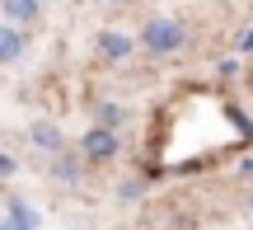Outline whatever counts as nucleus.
Segmentation results:
<instances>
[{
  "instance_id": "f257e3e1",
  "label": "nucleus",
  "mask_w": 253,
  "mask_h": 230,
  "mask_svg": "<svg viewBox=\"0 0 253 230\" xmlns=\"http://www.w3.org/2000/svg\"><path fill=\"white\" fill-rule=\"evenodd\" d=\"M183 38H188V33H183L178 19H150V24L141 28V43L150 47V52H160V56H164V52H178Z\"/></svg>"
},
{
  "instance_id": "f03ea898",
  "label": "nucleus",
  "mask_w": 253,
  "mask_h": 230,
  "mask_svg": "<svg viewBox=\"0 0 253 230\" xmlns=\"http://www.w3.org/2000/svg\"><path fill=\"white\" fill-rule=\"evenodd\" d=\"M84 155H89V160H113V155H118V137L103 132V127H89V132H84Z\"/></svg>"
},
{
  "instance_id": "7ed1b4c3",
  "label": "nucleus",
  "mask_w": 253,
  "mask_h": 230,
  "mask_svg": "<svg viewBox=\"0 0 253 230\" xmlns=\"http://www.w3.org/2000/svg\"><path fill=\"white\" fill-rule=\"evenodd\" d=\"M94 47H99V56H108V61H122V56H131V38H126V33H113V28H103Z\"/></svg>"
},
{
  "instance_id": "20e7f679",
  "label": "nucleus",
  "mask_w": 253,
  "mask_h": 230,
  "mask_svg": "<svg viewBox=\"0 0 253 230\" xmlns=\"http://www.w3.org/2000/svg\"><path fill=\"white\" fill-rule=\"evenodd\" d=\"M28 141H33L38 150H61V127L47 122V118H38L33 127H28Z\"/></svg>"
},
{
  "instance_id": "39448f33",
  "label": "nucleus",
  "mask_w": 253,
  "mask_h": 230,
  "mask_svg": "<svg viewBox=\"0 0 253 230\" xmlns=\"http://www.w3.org/2000/svg\"><path fill=\"white\" fill-rule=\"evenodd\" d=\"M0 9H5V24L19 28V24H33L42 5H38V0H0Z\"/></svg>"
},
{
  "instance_id": "423d86ee",
  "label": "nucleus",
  "mask_w": 253,
  "mask_h": 230,
  "mask_svg": "<svg viewBox=\"0 0 253 230\" xmlns=\"http://www.w3.org/2000/svg\"><path fill=\"white\" fill-rule=\"evenodd\" d=\"M14 56H24V28L0 19V61H14Z\"/></svg>"
},
{
  "instance_id": "0eeeda50",
  "label": "nucleus",
  "mask_w": 253,
  "mask_h": 230,
  "mask_svg": "<svg viewBox=\"0 0 253 230\" xmlns=\"http://www.w3.org/2000/svg\"><path fill=\"white\" fill-rule=\"evenodd\" d=\"M118 122H122V108H118V103H99V127H103V132H113Z\"/></svg>"
},
{
  "instance_id": "6e6552de",
  "label": "nucleus",
  "mask_w": 253,
  "mask_h": 230,
  "mask_svg": "<svg viewBox=\"0 0 253 230\" xmlns=\"http://www.w3.org/2000/svg\"><path fill=\"white\" fill-rule=\"evenodd\" d=\"M56 174H61V179H75V174H80V165H75V160H56Z\"/></svg>"
},
{
  "instance_id": "1a4fd4ad",
  "label": "nucleus",
  "mask_w": 253,
  "mask_h": 230,
  "mask_svg": "<svg viewBox=\"0 0 253 230\" xmlns=\"http://www.w3.org/2000/svg\"><path fill=\"white\" fill-rule=\"evenodd\" d=\"M9 212H14V221H19V226H33V212H28L24 202H14V207H9Z\"/></svg>"
},
{
  "instance_id": "9d476101",
  "label": "nucleus",
  "mask_w": 253,
  "mask_h": 230,
  "mask_svg": "<svg viewBox=\"0 0 253 230\" xmlns=\"http://www.w3.org/2000/svg\"><path fill=\"white\" fill-rule=\"evenodd\" d=\"M0 174H14V160L9 155H0Z\"/></svg>"
},
{
  "instance_id": "9b49d317",
  "label": "nucleus",
  "mask_w": 253,
  "mask_h": 230,
  "mask_svg": "<svg viewBox=\"0 0 253 230\" xmlns=\"http://www.w3.org/2000/svg\"><path fill=\"white\" fill-rule=\"evenodd\" d=\"M249 216H253V193H249Z\"/></svg>"
}]
</instances>
